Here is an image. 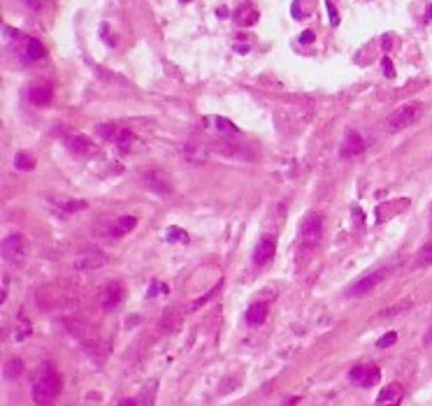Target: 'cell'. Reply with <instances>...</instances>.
Instances as JSON below:
<instances>
[{"instance_id":"cell-1","label":"cell","mask_w":432,"mask_h":406,"mask_svg":"<svg viewBox=\"0 0 432 406\" xmlns=\"http://www.w3.org/2000/svg\"><path fill=\"white\" fill-rule=\"evenodd\" d=\"M61 374L52 365H42L33 381V399L40 406H52V402L61 392Z\"/></svg>"},{"instance_id":"cell-2","label":"cell","mask_w":432,"mask_h":406,"mask_svg":"<svg viewBox=\"0 0 432 406\" xmlns=\"http://www.w3.org/2000/svg\"><path fill=\"white\" fill-rule=\"evenodd\" d=\"M423 112H425L423 102H407V104H402V107H397V109L388 116V121H386V130H388V133H400V130H407V128H411V125L421 118Z\"/></svg>"},{"instance_id":"cell-3","label":"cell","mask_w":432,"mask_h":406,"mask_svg":"<svg viewBox=\"0 0 432 406\" xmlns=\"http://www.w3.org/2000/svg\"><path fill=\"white\" fill-rule=\"evenodd\" d=\"M388 274H390V267H379V270L369 271V274H365V276H360L358 281L348 288L346 295L348 297H356V300H358V297H365V295L374 290L381 281H386Z\"/></svg>"},{"instance_id":"cell-4","label":"cell","mask_w":432,"mask_h":406,"mask_svg":"<svg viewBox=\"0 0 432 406\" xmlns=\"http://www.w3.org/2000/svg\"><path fill=\"white\" fill-rule=\"evenodd\" d=\"M321 237H323V216L316 211H309L300 225V239L307 249H314L321 241Z\"/></svg>"},{"instance_id":"cell-5","label":"cell","mask_w":432,"mask_h":406,"mask_svg":"<svg viewBox=\"0 0 432 406\" xmlns=\"http://www.w3.org/2000/svg\"><path fill=\"white\" fill-rule=\"evenodd\" d=\"M28 255V244L21 235H7L2 239V258L12 265H21Z\"/></svg>"},{"instance_id":"cell-6","label":"cell","mask_w":432,"mask_h":406,"mask_svg":"<svg viewBox=\"0 0 432 406\" xmlns=\"http://www.w3.org/2000/svg\"><path fill=\"white\" fill-rule=\"evenodd\" d=\"M107 262L105 251L100 249H84L74 255V270H98Z\"/></svg>"},{"instance_id":"cell-7","label":"cell","mask_w":432,"mask_h":406,"mask_svg":"<svg viewBox=\"0 0 432 406\" xmlns=\"http://www.w3.org/2000/svg\"><path fill=\"white\" fill-rule=\"evenodd\" d=\"M123 297H126V288H123V283H121V281H109L105 286L103 295H100V304H103V309H105V311H114L116 306L123 302Z\"/></svg>"},{"instance_id":"cell-8","label":"cell","mask_w":432,"mask_h":406,"mask_svg":"<svg viewBox=\"0 0 432 406\" xmlns=\"http://www.w3.org/2000/svg\"><path fill=\"white\" fill-rule=\"evenodd\" d=\"M53 98V86L49 82H35L28 88V100H31L35 107H44V104H49Z\"/></svg>"},{"instance_id":"cell-9","label":"cell","mask_w":432,"mask_h":406,"mask_svg":"<svg viewBox=\"0 0 432 406\" xmlns=\"http://www.w3.org/2000/svg\"><path fill=\"white\" fill-rule=\"evenodd\" d=\"M65 146L72 151L74 156H93L95 151V144L88 139V137L84 135H70V137H65Z\"/></svg>"},{"instance_id":"cell-10","label":"cell","mask_w":432,"mask_h":406,"mask_svg":"<svg viewBox=\"0 0 432 406\" xmlns=\"http://www.w3.org/2000/svg\"><path fill=\"white\" fill-rule=\"evenodd\" d=\"M274 251H276V244H274L272 237H263V239L258 241L256 251H253V260H256V265L270 262L274 258Z\"/></svg>"},{"instance_id":"cell-11","label":"cell","mask_w":432,"mask_h":406,"mask_svg":"<svg viewBox=\"0 0 432 406\" xmlns=\"http://www.w3.org/2000/svg\"><path fill=\"white\" fill-rule=\"evenodd\" d=\"M142 179H144V184H147L151 190H156V193H163V195H170L172 193V188L165 179H160V174L156 169H144L142 172Z\"/></svg>"},{"instance_id":"cell-12","label":"cell","mask_w":432,"mask_h":406,"mask_svg":"<svg viewBox=\"0 0 432 406\" xmlns=\"http://www.w3.org/2000/svg\"><path fill=\"white\" fill-rule=\"evenodd\" d=\"M360 151H363V137H360L358 133H353V130H348L346 139H344V144H342V156L353 158V156H358Z\"/></svg>"},{"instance_id":"cell-13","label":"cell","mask_w":432,"mask_h":406,"mask_svg":"<svg viewBox=\"0 0 432 406\" xmlns=\"http://www.w3.org/2000/svg\"><path fill=\"white\" fill-rule=\"evenodd\" d=\"M265 318H267V304L258 302L246 309V323L249 325H263Z\"/></svg>"},{"instance_id":"cell-14","label":"cell","mask_w":432,"mask_h":406,"mask_svg":"<svg viewBox=\"0 0 432 406\" xmlns=\"http://www.w3.org/2000/svg\"><path fill=\"white\" fill-rule=\"evenodd\" d=\"M400 397H402V386H397V383H390V386H386L383 390L379 392V404H395V402H400Z\"/></svg>"},{"instance_id":"cell-15","label":"cell","mask_w":432,"mask_h":406,"mask_svg":"<svg viewBox=\"0 0 432 406\" xmlns=\"http://www.w3.org/2000/svg\"><path fill=\"white\" fill-rule=\"evenodd\" d=\"M135 225H137L135 216H121V219L114 223V228H112L109 235H114V237H123V235H128V232L135 228Z\"/></svg>"},{"instance_id":"cell-16","label":"cell","mask_w":432,"mask_h":406,"mask_svg":"<svg viewBox=\"0 0 432 406\" xmlns=\"http://www.w3.org/2000/svg\"><path fill=\"white\" fill-rule=\"evenodd\" d=\"M430 265H432V241H428V244L416 253L414 267H416V270H423V267H430Z\"/></svg>"},{"instance_id":"cell-17","label":"cell","mask_w":432,"mask_h":406,"mask_svg":"<svg viewBox=\"0 0 432 406\" xmlns=\"http://www.w3.org/2000/svg\"><path fill=\"white\" fill-rule=\"evenodd\" d=\"M411 306V300H402L400 304H395V306H388V309H383V311L379 313V318L381 321H386V318H395V316H400L402 311H407Z\"/></svg>"},{"instance_id":"cell-18","label":"cell","mask_w":432,"mask_h":406,"mask_svg":"<svg viewBox=\"0 0 432 406\" xmlns=\"http://www.w3.org/2000/svg\"><path fill=\"white\" fill-rule=\"evenodd\" d=\"M53 202H56V204H61V209H65V211H84V209L88 207L84 200H65V198H56Z\"/></svg>"},{"instance_id":"cell-19","label":"cell","mask_w":432,"mask_h":406,"mask_svg":"<svg viewBox=\"0 0 432 406\" xmlns=\"http://www.w3.org/2000/svg\"><path fill=\"white\" fill-rule=\"evenodd\" d=\"M184 156H186V160H190V163H195V165H200V163H205V158H207V151H202L200 146L190 144V146H186V151H184Z\"/></svg>"},{"instance_id":"cell-20","label":"cell","mask_w":432,"mask_h":406,"mask_svg":"<svg viewBox=\"0 0 432 406\" xmlns=\"http://www.w3.org/2000/svg\"><path fill=\"white\" fill-rule=\"evenodd\" d=\"M26 53H28V58H31V61H40V58L44 56L42 42L35 40V37H31V40H28V47H26Z\"/></svg>"},{"instance_id":"cell-21","label":"cell","mask_w":432,"mask_h":406,"mask_svg":"<svg viewBox=\"0 0 432 406\" xmlns=\"http://www.w3.org/2000/svg\"><path fill=\"white\" fill-rule=\"evenodd\" d=\"M379 378H381L379 367H367V369H365V376H363V381H360V386L372 388L374 383H379Z\"/></svg>"},{"instance_id":"cell-22","label":"cell","mask_w":432,"mask_h":406,"mask_svg":"<svg viewBox=\"0 0 432 406\" xmlns=\"http://www.w3.org/2000/svg\"><path fill=\"white\" fill-rule=\"evenodd\" d=\"M21 372H23V362L19 357H12L10 362L5 365V376H7V378H17Z\"/></svg>"},{"instance_id":"cell-23","label":"cell","mask_w":432,"mask_h":406,"mask_svg":"<svg viewBox=\"0 0 432 406\" xmlns=\"http://www.w3.org/2000/svg\"><path fill=\"white\" fill-rule=\"evenodd\" d=\"M98 135L103 137V139H112V142H116L119 128H116L114 123H103V125H98Z\"/></svg>"},{"instance_id":"cell-24","label":"cell","mask_w":432,"mask_h":406,"mask_svg":"<svg viewBox=\"0 0 432 406\" xmlns=\"http://www.w3.org/2000/svg\"><path fill=\"white\" fill-rule=\"evenodd\" d=\"M14 165H17V169H33L35 167V160H33L26 151H21V153H17V158H14Z\"/></svg>"},{"instance_id":"cell-25","label":"cell","mask_w":432,"mask_h":406,"mask_svg":"<svg viewBox=\"0 0 432 406\" xmlns=\"http://www.w3.org/2000/svg\"><path fill=\"white\" fill-rule=\"evenodd\" d=\"M219 290H221V283H216V286H214V288H211V290L207 292V295H202L200 300H198V302L193 304L190 309H200L202 304H207V302H209V300H211V297H214V295H216V292H219Z\"/></svg>"},{"instance_id":"cell-26","label":"cell","mask_w":432,"mask_h":406,"mask_svg":"<svg viewBox=\"0 0 432 406\" xmlns=\"http://www.w3.org/2000/svg\"><path fill=\"white\" fill-rule=\"evenodd\" d=\"M168 239H170V241H181V244H186V241H189V235H186V232H181L179 228H170Z\"/></svg>"},{"instance_id":"cell-27","label":"cell","mask_w":432,"mask_h":406,"mask_svg":"<svg viewBox=\"0 0 432 406\" xmlns=\"http://www.w3.org/2000/svg\"><path fill=\"white\" fill-rule=\"evenodd\" d=\"M216 125H219V130H221V133H225V130H228V135H237V128H235V125H232L230 121L221 118V116L216 118Z\"/></svg>"},{"instance_id":"cell-28","label":"cell","mask_w":432,"mask_h":406,"mask_svg":"<svg viewBox=\"0 0 432 406\" xmlns=\"http://www.w3.org/2000/svg\"><path fill=\"white\" fill-rule=\"evenodd\" d=\"M395 341H397V334H395V332H386L379 339V344H377V346H379V348H388V346H393Z\"/></svg>"},{"instance_id":"cell-29","label":"cell","mask_w":432,"mask_h":406,"mask_svg":"<svg viewBox=\"0 0 432 406\" xmlns=\"http://www.w3.org/2000/svg\"><path fill=\"white\" fill-rule=\"evenodd\" d=\"M365 369H367V367H353V369L348 372V378L360 386V381H363V376H365Z\"/></svg>"},{"instance_id":"cell-30","label":"cell","mask_w":432,"mask_h":406,"mask_svg":"<svg viewBox=\"0 0 432 406\" xmlns=\"http://www.w3.org/2000/svg\"><path fill=\"white\" fill-rule=\"evenodd\" d=\"M130 139H133V133H130V130H119V135H116V144L126 149Z\"/></svg>"},{"instance_id":"cell-31","label":"cell","mask_w":432,"mask_h":406,"mask_svg":"<svg viewBox=\"0 0 432 406\" xmlns=\"http://www.w3.org/2000/svg\"><path fill=\"white\" fill-rule=\"evenodd\" d=\"M381 65H383V74H386V77H393V74H395V68H393L390 58H383V63H381Z\"/></svg>"},{"instance_id":"cell-32","label":"cell","mask_w":432,"mask_h":406,"mask_svg":"<svg viewBox=\"0 0 432 406\" xmlns=\"http://www.w3.org/2000/svg\"><path fill=\"white\" fill-rule=\"evenodd\" d=\"M328 12H330V23H332V26H337V23H339V14L335 12V7H332L330 2H328Z\"/></svg>"},{"instance_id":"cell-33","label":"cell","mask_w":432,"mask_h":406,"mask_svg":"<svg viewBox=\"0 0 432 406\" xmlns=\"http://www.w3.org/2000/svg\"><path fill=\"white\" fill-rule=\"evenodd\" d=\"M300 42H302V44H311V42H314V33L305 31L302 35H300Z\"/></svg>"},{"instance_id":"cell-34","label":"cell","mask_w":432,"mask_h":406,"mask_svg":"<svg viewBox=\"0 0 432 406\" xmlns=\"http://www.w3.org/2000/svg\"><path fill=\"white\" fill-rule=\"evenodd\" d=\"M23 2H26L31 10H37V7H40V0H23Z\"/></svg>"},{"instance_id":"cell-35","label":"cell","mask_w":432,"mask_h":406,"mask_svg":"<svg viewBox=\"0 0 432 406\" xmlns=\"http://www.w3.org/2000/svg\"><path fill=\"white\" fill-rule=\"evenodd\" d=\"M119 406H137V402H135V399H121Z\"/></svg>"},{"instance_id":"cell-36","label":"cell","mask_w":432,"mask_h":406,"mask_svg":"<svg viewBox=\"0 0 432 406\" xmlns=\"http://www.w3.org/2000/svg\"><path fill=\"white\" fill-rule=\"evenodd\" d=\"M383 406H400V402H395V404H383Z\"/></svg>"}]
</instances>
